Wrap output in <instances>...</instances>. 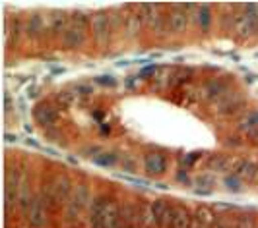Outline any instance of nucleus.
<instances>
[{"mask_svg": "<svg viewBox=\"0 0 258 228\" xmlns=\"http://www.w3.org/2000/svg\"><path fill=\"white\" fill-rule=\"evenodd\" d=\"M90 35V16L84 12H74L70 16V26L60 37V43L64 49H82L88 43Z\"/></svg>", "mask_w": 258, "mask_h": 228, "instance_id": "obj_1", "label": "nucleus"}, {"mask_svg": "<svg viewBox=\"0 0 258 228\" xmlns=\"http://www.w3.org/2000/svg\"><path fill=\"white\" fill-rule=\"evenodd\" d=\"M235 35L239 39H252L258 35V4H243L239 6V14L235 16Z\"/></svg>", "mask_w": 258, "mask_h": 228, "instance_id": "obj_2", "label": "nucleus"}, {"mask_svg": "<svg viewBox=\"0 0 258 228\" xmlns=\"http://www.w3.org/2000/svg\"><path fill=\"white\" fill-rule=\"evenodd\" d=\"M142 16H144V26L148 31H152L155 37H163L169 33V16L163 14L165 6L159 4H144Z\"/></svg>", "mask_w": 258, "mask_h": 228, "instance_id": "obj_3", "label": "nucleus"}, {"mask_svg": "<svg viewBox=\"0 0 258 228\" xmlns=\"http://www.w3.org/2000/svg\"><path fill=\"white\" fill-rule=\"evenodd\" d=\"M72 180L64 174H58V176L51 178L45 188H43V197L45 201L51 203V205H56V203H68L66 199H70L72 195Z\"/></svg>", "mask_w": 258, "mask_h": 228, "instance_id": "obj_4", "label": "nucleus"}, {"mask_svg": "<svg viewBox=\"0 0 258 228\" xmlns=\"http://www.w3.org/2000/svg\"><path fill=\"white\" fill-rule=\"evenodd\" d=\"M90 29H91V37H93V43L99 47V49H105L109 47L111 43V37H113V24H111V18H109V12H95L90 16Z\"/></svg>", "mask_w": 258, "mask_h": 228, "instance_id": "obj_5", "label": "nucleus"}, {"mask_svg": "<svg viewBox=\"0 0 258 228\" xmlns=\"http://www.w3.org/2000/svg\"><path fill=\"white\" fill-rule=\"evenodd\" d=\"M192 6H184V4H173L169 8V33L173 35H182L188 29V20L192 18Z\"/></svg>", "mask_w": 258, "mask_h": 228, "instance_id": "obj_6", "label": "nucleus"}, {"mask_svg": "<svg viewBox=\"0 0 258 228\" xmlns=\"http://www.w3.org/2000/svg\"><path fill=\"white\" fill-rule=\"evenodd\" d=\"M27 222L31 228H45L49 222V213H47V201L43 195H35L31 199V205L27 207Z\"/></svg>", "mask_w": 258, "mask_h": 228, "instance_id": "obj_7", "label": "nucleus"}, {"mask_svg": "<svg viewBox=\"0 0 258 228\" xmlns=\"http://www.w3.org/2000/svg\"><path fill=\"white\" fill-rule=\"evenodd\" d=\"M152 211H154L155 228H169L171 226L175 207H173V205H169L167 199H155V201L152 203Z\"/></svg>", "mask_w": 258, "mask_h": 228, "instance_id": "obj_8", "label": "nucleus"}, {"mask_svg": "<svg viewBox=\"0 0 258 228\" xmlns=\"http://www.w3.org/2000/svg\"><path fill=\"white\" fill-rule=\"evenodd\" d=\"M169 168V161L163 153L152 151L144 157V170L150 174V176H161L165 174Z\"/></svg>", "mask_w": 258, "mask_h": 228, "instance_id": "obj_9", "label": "nucleus"}, {"mask_svg": "<svg viewBox=\"0 0 258 228\" xmlns=\"http://www.w3.org/2000/svg\"><path fill=\"white\" fill-rule=\"evenodd\" d=\"M101 224H103V228H122V209L113 197H109V201L105 205Z\"/></svg>", "mask_w": 258, "mask_h": 228, "instance_id": "obj_10", "label": "nucleus"}, {"mask_svg": "<svg viewBox=\"0 0 258 228\" xmlns=\"http://www.w3.org/2000/svg\"><path fill=\"white\" fill-rule=\"evenodd\" d=\"M109 201L107 195H97L93 197V201L90 205V211H88V224L90 228H103V211H105V205Z\"/></svg>", "mask_w": 258, "mask_h": 228, "instance_id": "obj_11", "label": "nucleus"}, {"mask_svg": "<svg viewBox=\"0 0 258 228\" xmlns=\"http://www.w3.org/2000/svg\"><path fill=\"white\" fill-rule=\"evenodd\" d=\"M122 228H144L142 207L136 203H126L122 207Z\"/></svg>", "mask_w": 258, "mask_h": 228, "instance_id": "obj_12", "label": "nucleus"}, {"mask_svg": "<svg viewBox=\"0 0 258 228\" xmlns=\"http://www.w3.org/2000/svg\"><path fill=\"white\" fill-rule=\"evenodd\" d=\"M142 29H146V26H144L142 8H140V6H134V12L126 18V31H124V35H126V39L132 41V39H136L142 33Z\"/></svg>", "mask_w": 258, "mask_h": 228, "instance_id": "obj_13", "label": "nucleus"}, {"mask_svg": "<svg viewBox=\"0 0 258 228\" xmlns=\"http://www.w3.org/2000/svg\"><path fill=\"white\" fill-rule=\"evenodd\" d=\"M20 195H22V184H20V178L16 172H8L6 174V186H4V197H6V207H10L12 201H20Z\"/></svg>", "mask_w": 258, "mask_h": 228, "instance_id": "obj_14", "label": "nucleus"}, {"mask_svg": "<svg viewBox=\"0 0 258 228\" xmlns=\"http://www.w3.org/2000/svg\"><path fill=\"white\" fill-rule=\"evenodd\" d=\"M192 8L194 12H196V16H192L196 26L200 27L202 33H208L210 27H212V22H214V18H212V6L210 4H202V6H192Z\"/></svg>", "mask_w": 258, "mask_h": 228, "instance_id": "obj_15", "label": "nucleus"}, {"mask_svg": "<svg viewBox=\"0 0 258 228\" xmlns=\"http://www.w3.org/2000/svg\"><path fill=\"white\" fill-rule=\"evenodd\" d=\"M70 203H74L78 209L82 211L86 205L90 201H93L91 199V190H90V186L88 184H78L76 188H74V191H72V197L68 199Z\"/></svg>", "mask_w": 258, "mask_h": 228, "instance_id": "obj_16", "label": "nucleus"}, {"mask_svg": "<svg viewBox=\"0 0 258 228\" xmlns=\"http://www.w3.org/2000/svg\"><path fill=\"white\" fill-rule=\"evenodd\" d=\"M216 220H214V213L208 207H198L192 215V224L190 228H212Z\"/></svg>", "mask_w": 258, "mask_h": 228, "instance_id": "obj_17", "label": "nucleus"}, {"mask_svg": "<svg viewBox=\"0 0 258 228\" xmlns=\"http://www.w3.org/2000/svg\"><path fill=\"white\" fill-rule=\"evenodd\" d=\"M33 118H35V122L41 124V126H52L54 120H56V112H54V108L49 106V104H39L37 108L33 110Z\"/></svg>", "mask_w": 258, "mask_h": 228, "instance_id": "obj_18", "label": "nucleus"}, {"mask_svg": "<svg viewBox=\"0 0 258 228\" xmlns=\"http://www.w3.org/2000/svg\"><path fill=\"white\" fill-rule=\"evenodd\" d=\"M26 33L31 39H37L45 33V20L41 14H31L29 20H27V26H26Z\"/></svg>", "mask_w": 258, "mask_h": 228, "instance_id": "obj_19", "label": "nucleus"}, {"mask_svg": "<svg viewBox=\"0 0 258 228\" xmlns=\"http://www.w3.org/2000/svg\"><path fill=\"white\" fill-rule=\"evenodd\" d=\"M190 224H192V216L188 213V209L186 207H175L171 228H190Z\"/></svg>", "mask_w": 258, "mask_h": 228, "instance_id": "obj_20", "label": "nucleus"}, {"mask_svg": "<svg viewBox=\"0 0 258 228\" xmlns=\"http://www.w3.org/2000/svg\"><path fill=\"white\" fill-rule=\"evenodd\" d=\"M225 95H227V85L220 79L208 81L204 85V97L206 99H216V97H225Z\"/></svg>", "mask_w": 258, "mask_h": 228, "instance_id": "obj_21", "label": "nucleus"}, {"mask_svg": "<svg viewBox=\"0 0 258 228\" xmlns=\"http://www.w3.org/2000/svg\"><path fill=\"white\" fill-rule=\"evenodd\" d=\"M70 26V18H66V14H54L51 18V31L54 35H60L66 31V27Z\"/></svg>", "mask_w": 258, "mask_h": 228, "instance_id": "obj_22", "label": "nucleus"}, {"mask_svg": "<svg viewBox=\"0 0 258 228\" xmlns=\"http://www.w3.org/2000/svg\"><path fill=\"white\" fill-rule=\"evenodd\" d=\"M237 174L252 182L258 174V166L254 165V163H248V161H246V163H241V165L237 166Z\"/></svg>", "mask_w": 258, "mask_h": 228, "instance_id": "obj_23", "label": "nucleus"}, {"mask_svg": "<svg viewBox=\"0 0 258 228\" xmlns=\"http://www.w3.org/2000/svg\"><path fill=\"white\" fill-rule=\"evenodd\" d=\"M91 159H93V163H97L99 166H113L118 161V157H116L115 153L109 151H101L99 155H91Z\"/></svg>", "mask_w": 258, "mask_h": 228, "instance_id": "obj_24", "label": "nucleus"}, {"mask_svg": "<svg viewBox=\"0 0 258 228\" xmlns=\"http://www.w3.org/2000/svg\"><path fill=\"white\" fill-rule=\"evenodd\" d=\"M235 228H256V226H254V216H252V215H241V216H237Z\"/></svg>", "mask_w": 258, "mask_h": 228, "instance_id": "obj_25", "label": "nucleus"}, {"mask_svg": "<svg viewBox=\"0 0 258 228\" xmlns=\"http://www.w3.org/2000/svg\"><path fill=\"white\" fill-rule=\"evenodd\" d=\"M216 182H214V178L208 176V174H202L200 178H196V188L200 190V188H204V190H212V186H214Z\"/></svg>", "mask_w": 258, "mask_h": 228, "instance_id": "obj_26", "label": "nucleus"}, {"mask_svg": "<svg viewBox=\"0 0 258 228\" xmlns=\"http://www.w3.org/2000/svg\"><path fill=\"white\" fill-rule=\"evenodd\" d=\"M120 165H122V170H126V172H134L138 168V163H136L134 157H122Z\"/></svg>", "mask_w": 258, "mask_h": 228, "instance_id": "obj_27", "label": "nucleus"}, {"mask_svg": "<svg viewBox=\"0 0 258 228\" xmlns=\"http://www.w3.org/2000/svg\"><path fill=\"white\" fill-rule=\"evenodd\" d=\"M225 186H227V190H233V191H239L241 190V184H239V180L233 176V178H225Z\"/></svg>", "mask_w": 258, "mask_h": 228, "instance_id": "obj_28", "label": "nucleus"}, {"mask_svg": "<svg viewBox=\"0 0 258 228\" xmlns=\"http://www.w3.org/2000/svg\"><path fill=\"white\" fill-rule=\"evenodd\" d=\"M214 228H231V224H229L225 218H216V222H214Z\"/></svg>", "mask_w": 258, "mask_h": 228, "instance_id": "obj_29", "label": "nucleus"}, {"mask_svg": "<svg viewBox=\"0 0 258 228\" xmlns=\"http://www.w3.org/2000/svg\"><path fill=\"white\" fill-rule=\"evenodd\" d=\"M256 228H258V226H256Z\"/></svg>", "mask_w": 258, "mask_h": 228, "instance_id": "obj_30", "label": "nucleus"}]
</instances>
